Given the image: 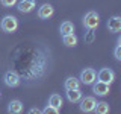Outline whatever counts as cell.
Returning <instances> with one entry per match:
<instances>
[{"label": "cell", "mask_w": 121, "mask_h": 114, "mask_svg": "<svg viewBox=\"0 0 121 114\" xmlns=\"http://www.w3.org/2000/svg\"><path fill=\"white\" fill-rule=\"evenodd\" d=\"M30 56L26 61V64L20 68L21 71V79L27 82L39 81L44 78L45 73L50 68V55L44 50V49H32L29 52Z\"/></svg>", "instance_id": "6da1fadb"}, {"label": "cell", "mask_w": 121, "mask_h": 114, "mask_svg": "<svg viewBox=\"0 0 121 114\" xmlns=\"http://www.w3.org/2000/svg\"><path fill=\"white\" fill-rule=\"evenodd\" d=\"M83 28L88 30H95L100 24V15H98L95 11H88L83 17Z\"/></svg>", "instance_id": "7a4b0ae2"}, {"label": "cell", "mask_w": 121, "mask_h": 114, "mask_svg": "<svg viewBox=\"0 0 121 114\" xmlns=\"http://www.w3.org/2000/svg\"><path fill=\"white\" fill-rule=\"evenodd\" d=\"M0 29L6 33H12L18 29V18L14 15H5L0 21Z\"/></svg>", "instance_id": "3957f363"}, {"label": "cell", "mask_w": 121, "mask_h": 114, "mask_svg": "<svg viewBox=\"0 0 121 114\" xmlns=\"http://www.w3.org/2000/svg\"><path fill=\"white\" fill-rule=\"evenodd\" d=\"M21 76L17 73L15 70H8L5 75H3V82H5L6 87H9V88H15V87H18L21 84Z\"/></svg>", "instance_id": "277c9868"}, {"label": "cell", "mask_w": 121, "mask_h": 114, "mask_svg": "<svg viewBox=\"0 0 121 114\" xmlns=\"http://www.w3.org/2000/svg\"><path fill=\"white\" fill-rule=\"evenodd\" d=\"M79 104V108H80L82 113H94V108H95V97L94 96H85V97H80V100L77 102Z\"/></svg>", "instance_id": "5b68a950"}, {"label": "cell", "mask_w": 121, "mask_h": 114, "mask_svg": "<svg viewBox=\"0 0 121 114\" xmlns=\"http://www.w3.org/2000/svg\"><path fill=\"white\" fill-rule=\"evenodd\" d=\"M97 79V71L94 70V68H83L80 71V78H79V81L82 84H85V85H92L94 82H95Z\"/></svg>", "instance_id": "8992f818"}, {"label": "cell", "mask_w": 121, "mask_h": 114, "mask_svg": "<svg viewBox=\"0 0 121 114\" xmlns=\"http://www.w3.org/2000/svg\"><path fill=\"white\" fill-rule=\"evenodd\" d=\"M97 79L98 81H101V82H104V84H111L115 81V71L111 70V68H108V67H103V68H100L98 70V73H97Z\"/></svg>", "instance_id": "52a82bcc"}, {"label": "cell", "mask_w": 121, "mask_h": 114, "mask_svg": "<svg viewBox=\"0 0 121 114\" xmlns=\"http://www.w3.org/2000/svg\"><path fill=\"white\" fill-rule=\"evenodd\" d=\"M92 91H94V94H97V96L104 97V96H108V94L111 93V85L101 82V81H97V82L92 84Z\"/></svg>", "instance_id": "ba28073f"}, {"label": "cell", "mask_w": 121, "mask_h": 114, "mask_svg": "<svg viewBox=\"0 0 121 114\" xmlns=\"http://www.w3.org/2000/svg\"><path fill=\"white\" fill-rule=\"evenodd\" d=\"M53 14H55V8L50 3H43L38 8V17L41 20H48L50 17H53Z\"/></svg>", "instance_id": "9c48e42d"}, {"label": "cell", "mask_w": 121, "mask_h": 114, "mask_svg": "<svg viewBox=\"0 0 121 114\" xmlns=\"http://www.w3.org/2000/svg\"><path fill=\"white\" fill-rule=\"evenodd\" d=\"M35 8H36L35 0H20V2H17V9L20 11L21 14H29V12H32Z\"/></svg>", "instance_id": "30bf717a"}, {"label": "cell", "mask_w": 121, "mask_h": 114, "mask_svg": "<svg viewBox=\"0 0 121 114\" xmlns=\"http://www.w3.org/2000/svg\"><path fill=\"white\" fill-rule=\"evenodd\" d=\"M108 29L109 32H113V33H118L121 30V17L120 15H113L108 20Z\"/></svg>", "instance_id": "8fae6325"}, {"label": "cell", "mask_w": 121, "mask_h": 114, "mask_svg": "<svg viewBox=\"0 0 121 114\" xmlns=\"http://www.w3.org/2000/svg\"><path fill=\"white\" fill-rule=\"evenodd\" d=\"M80 85H82V82L76 76H68L64 81V88L65 90H77V88H80Z\"/></svg>", "instance_id": "7c38bea8"}, {"label": "cell", "mask_w": 121, "mask_h": 114, "mask_svg": "<svg viewBox=\"0 0 121 114\" xmlns=\"http://www.w3.org/2000/svg\"><path fill=\"white\" fill-rule=\"evenodd\" d=\"M23 111V102L18 100V99H14V100L9 102V105H8V113L11 114H20Z\"/></svg>", "instance_id": "4fadbf2b"}, {"label": "cell", "mask_w": 121, "mask_h": 114, "mask_svg": "<svg viewBox=\"0 0 121 114\" xmlns=\"http://www.w3.org/2000/svg\"><path fill=\"white\" fill-rule=\"evenodd\" d=\"M67 91V99L71 102V104H77L79 100H80V97L83 96L82 94V91H80V88H77V90H65Z\"/></svg>", "instance_id": "5bb4252c"}, {"label": "cell", "mask_w": 121, "mask_h": 114, "mask_svg": "<svg viewBox=\"0 0 121 114\" xmlns=\"http://www.w3.org/2000/svg\"><path fill=\"white\" fill-rule=\"evenodd\" d=\"M62 41L64 44L67 46V47H74V46H77V37H76L74 32L71 33H65V35H62Z\"/></svg>", "instance_id": "9a60e30c"}, {"label": "cell", "mask_w": 121, "mask_h": 114, "mask_svg": "<svg viewBox=\"0 0 121 114\" xmlns=\"http://www.w3.org/2000/svg\"><path fill=\"white\" fill-rule=\"evenodd\" d=\"M48 105H53V106H56V108H59L60 109V106L64 105V99L60 94L58 93H53L50 97H48Z\"/></svg>", "instance_id": "2e32d148"}, {"label": "cell", "mask_w": 121, "mask_h": 114, "mask_svg": "<svg viewBox=\"0 0 121 114\" xmlns=\"http://www.w3.org/2000/svg\"><path fill=\"white\" fill-rule=\"evenodd\" d=\"M109 111H111V108H109L108 102H97L95 104L94 113H97V114H108Z\"/></svg>", "instance_id": "e0dca14e"}, {"label": "cell", "mask_w": 121, "mask_h": 114, "mask_svg": "<svg viewBox=\"0 0 121 114\" xmlns=\"http://www.w3.org/2000/svg\"><path fill=\"white\" fill-rule=\"evenodd\" d=\"M59 32L62 33V35H65V33H71V32H74V24H73L71 21H64V23H60Z\"/></svg>", "instance_id": "ac0fdd59"}, {"label": "cell", "mask_w": 121, "mask_h": 114, "mask_svg": "<svg viewBox=\"0 0 121 114\" xmlns=\"http://www.w3.org/2000/svg\"><path fill=\"white\" fill-rule=\"evenodd\" d=\"M59 111H60V109L56 108V106H53V105H47V106L43 109L44 114H59Z\"/></svg>", "instance_id": "d6986e66"}, {"label": "cell", "mask_w": 121, "mask_h": 114, "mask_svg": "<svg viewBox=\"0 0 121 114\" xmlns=\"http://www.w3.org/2000/svg\"><path fill=\"white\" fill-rule=\"evenodd\" d=\"M113 56H115L117 61H121V38L118 40V44H117L115 50H113Z\"/></svg>", "instance_id": "ffe728a7"}, {"label": "cell", "mask_w": 121, "mask_h": 114, "mask_svg": "<svg viewBox=\"0 0 121 114\" xmlns=\"http://www.w3.org/2000/svg\"><path fill=\"white\" fill-rule=\"evenodd\" d=\"M17 2L18 0H0L2 6H5V8H12V6L17 5Z\"/></svg>", "instance_id": "44dd1931"}, {"label": "cell", "mask_w": 121, "mask_h": 114, "mask_svg": "<svg viewBox=\"0 0 121 114\" xmlns=\"http://www.w3.org/2000/svg\"><path fill=\"white\" fill-rule=\"evenodd\" d=\"M94 38H95V35H94V30H88L85 35V43H92Z\"/></svg>", "instance_id": "7402d4cb"}, {"label": "cell", "mask_w": 121, "mask_h": 114, "mask_svg": "<svg viewBox=\"0 0 121 114\" xmlns=\"http://www.w3.org/2000/svg\"><path fill=\"white\" fill-rule=\"evenodd\" d=\"M29 113H30V114H35V113L38 114V113H41V109H39V108H30Z\"/></svg>", "instance_id": "603a6c76"}, {"label": "cell", "mask_w": 121, "mask_h": 114, "mask_svg": "<svg viewBox=\"0 0 121 114\" xmlns=\"http://www.w3.org/2000/svg\"><path fill=\"white\" fill-rule=\"evenodd\" d=\"M0 97H2V93H0Z\"/></svg>", "instance_id": "cb8c5ba5"}]
</instances>
